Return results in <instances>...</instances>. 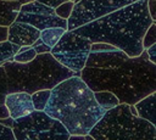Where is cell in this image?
Returning <instances> with one entry per match:
<instances>
[{
    "mask_svg": "<svg viewBox=\"0 0 156 140\" xmlns=\"http://www.w3.org/2000/svg\"><path fill=\"white\" fill-rule=\"evenodd\" d=\"M79 77L93 91H111L119 103L134 105L156 91V63L145 49L130 57L110 44L91 43Z\"/></svg>",
    "mask_w": 156,
    "mask_h": 140,
    "instance_id": "obj_1",
    "label": "cell"
},
{
    "mask_svg": "<svg viewBox=\"0 0 156 140\" xmlns=\"http://www.w3.org/2000/svg\"><path fill=\"white\" fill-rule=\"evenodd\" d=\"M152 22L155 21L149 15L147 0H138L73 32L88 38L91 43L110 44L134 57L144 50L143 37Z\"/></svg>",
    "mask_w": 156,
    "mask_h": 140,
    "instance_id": "obj_2",
    "label": "cell"
},
{
    "mask_svg": "<svg viewBox=\"0 0 156 140\" xmlns=\"http://www.w3.org/2000/svg\"><path fill=\"white\" fill-rule=\"evenodd\" d=\"M44 112L57 119L69 135H85L106 111L99 106L94 91L82 78L73 75L50 89Z\"/></svg>",
    "mask_w": 156,
    "mask_h": 140,
    "instance_id": "obj_3",
    "label": "cell"
},
{
    "mask_svg": "<svg viewBox=\"0 0 156 140\" xmlns=\"http://www.w3.org/2000/svg\"><path fill=\"white\" fill-rule=\"evenodd\" d=\"M7 78V94L24 91L33 94L43 89H52L60 82L80 75L57 62L50 52L38 54L27 63L6 61L2 65Z\"/></svg>",
    "mask_w": 156,
    "mask_h": 140,
    "instance_id": "obj_4",
    "label": "cell"
},
{
    "mask_svg": "<svg viewBox=\"0 0 156 140\" xmlns=\"http://www.w3.org/2000/svg\"><path fill=\"white\" fill-rule=\"evenodd\" d=\"M88 134L95 140H156V127L134 116L129 105L118 103L107 110Z\"/></svg>",
    "mask_w": 156,
    "mask_h": 140,
    "instance_id": "obj_5",
    "label": "cell"
},
{
    "mask_svg": "<svg viewBox=\"0 0 156 140\" xmlns=\"http://www.w3.org/2000/svg\"><path fill=\"white\" fill-rule=\"evenodd\" d=\"M11 129L16 140H67L69 136L67 129L57 119L37 110L13 119Z\"/></svg>",
    "mask_w": 156,
    "mask_h": 140,
    "instance_id": "obj_6",
    "label": "cell"
},
{
    "mask_svg": "<svg viewBox=\"0 0 156 140\" xmlns=\"http://www.w3.org/2000/svg\"><path fill=\"white\" fill-rule=\"evenodd\" d=\"M91 41L73 30H66L58 41L51 47L50 54L66 68L80 72L90 51Z\"/></svg>",
    "mask_w": 156,
    "mask_h": 140,
    "instance_id": "obj_7",
    "label": "cell"
},
{
    "mask_svg": "<svg viewBox=\"0 0 156 140\" xmlns=\"http://www.w3.org/2000/svg\"><path fill=\"white\" fill-rule=\"evenodd\" d=\"M135 1L138 0H79L67 18V30H73Z\"/></svg>",
    "mask_w": 156,
    "mask_h": 140,
    "instance_id": "obj_8",
    "label": "cell"
},
{
    "mask_svg": "<svg viewBox=\"0 0 156 140\" xmlns=\"http://www.w3.org/2000/svg\"><path fill=\"white\" fill-rule=\"evenodd\" d=\"M16 21L28 23L39 30L51 27H60L67 30V19L58 17L55 13V9L37 0L23 4L16 17Z\"/></svg>",
    "mask_w": 156,
    "mask_h": 140,
    "instance_id": "obj_9",
    "label": "cell"
},
{
    "mask_svg": "<svg viewBox=\"0 0 156 140\" xmlns=\"http://www.w3.org/2000/svg\"><path fill=\"white\" fill-rule=\"evenodd\" d=\"M39 35V29L24 22L15 21L7 27V40L20 46H30Z\"/></svg>",
    "mask_w": 156,
    "mask_h": 140,
    "instance_id": "obj_10",
    "label": "cell"
},
{
    "mask_svg": "<svg viewBox=\"0 0 156 140\" xmlns=\"http://www.w3.org/2000/svg\"><path fill=\"white\" fill-rule=\"evenodd\" d=\"M4 105L7 107L10 117L13 119L24 117L34 111L30 94L24 93V91H16V93L6 94Z\"/></svg>",
    "mask_w": 156,
    "mask_h": 140,
    "instance_id": "obj_11",
    "label": "cell"
},
{
    "mask_svg": "<svg viewBox=\"0 0 156 140\" xmlns=\"http://www.w3.org/2000/svg\"><path fill=\"white\" fill-rule=\"evenodd\" d=\"M155 99H156V91L149 94L147 96L140 99L138 102L134 103V107L136 110L138 117L149 121L151 124L156 125V117H155Z\"/></svg>",
    "mask_w": 156,
    "mask_h": 140,
    "instance_id": "obj_12",
    "label": "cell"
},
{
    "mask_svg": "<svg viewBox=\"0 0 156 140\" xmlns=\"http://www.w3.org/2000/svg\"><path fill=\"white\" fill-rule=\"evenodd\" d=\"M22 4L20 1L0 0V26L9 27L16 21Z\"/></svg>",
    "mask_w": 156,
    "mask_h": 140,
    "instance_id": "obj_13",
    "label": "cell"
},
{
    "mask_svg": "<svg viewBox=\"0 0 156 140\" xmlns=\"http://www.w3.org/2000/svg\"><path fill=\"white\" fill-rule=\"evenodd\" d=\"M94 97L96 100V102L99 103V106L101 108H104L105 111L113 108L115 106H117L119 103L118 99L107 90H101V91H94Z\"/></svg>",
    "mask_w": 156,
    "mask_h": 140,
    "instance_id": "obj_14",
    "label": "cell"
},
{
    "mask_svg": "<svg viewBox=\"0 0 156 140\" xmlns=\"http://www.w3.org/2000/svg\"><path fill=\"white\" fill-rule=\"evenodd\" d=\"M66 32L65 28H60V27H51V28H45L43 30H40V35L39 38L41 39V41L44 44H46L48 46L52 47L58 39L62 37V34Z\"/></svg>",
    "mask_w": 156,
    "mask_h": 140,
    "instance_id": "obj_15",
    "label": "cell"
},
{
    "mask_svg": "<svg viewBox=\"0 0 156 140\" xmlns=\"http://www.w3.org/2000/svg\"><path fill=\"white\" fill-rule=\"evenodd\" d=\"M20 45L10 43L9 40L0 41V66L6 61H12V56L18 51Z\"/></svg>",
    "mask_w": 156,
    "mask_h": 140,
    "instance_id": "obj_16",
    "label": "cell"
},
{
    "mask_svg": "<svg viewBox=\"0 0 156 140\" xmlns=\"http://www.w3.org/2000/svg\"><path fill=\"white\" fill-rule=\"evenodd\" d=\"M49 96H50V89H43V90H38V91L30 94V99H32L34 110L44 111L45 105L49 100Z\"/></svg>",
    "mask_w": 156,
    "mask_h": 140,
    "instance_id": "obj_17",
    "label": "cell"
},
{
    "mask_svg": "<svg viewBox=\"0 0 156 140\" xmlns=\"http://www.w3.org/2000/svg\"><path fill=\"white\" fill-rule=\"evenodd\" d=\"M37 56L35 50L32 46H20L18 51L12 56V61L18 63H27Z\"/></svg>",
    "mask_w": 156,
    "mask_h": 140,
    "instance_id": "obj_18",
    "label": "cell"
},
{
    "mask_svg": "<svg viewBox=\"0 0 156 140\" xmlns=\"http://www.w3.org/2000/svg\"><path fill=\"white\" fill-rule=\"evenodd\" d=\"M152 44H156V22H152L143 37V47L147 49Z\"/></svg>",
    "mask_w": 156,
    "mask_h": 140,
    "instance_id": "obj_19",
    "label": "cell"
},
{
    "mask_svg": "<svg viewBox=\"0 0 156 140\" xmlns=\"http://www.w3.org/2000/svg\"><path fill=\"white\" fill-rule=\"evenodd\" d=\"M73 5H74L73 1H65V2H62L61 5H58L57 7H55V13H56L58 17H61V18H63V19H67V18L71 16Z\"/></svg>",
    "mask_w": 156,
    "mask_h": 140,
    "instance_id": "obj_20",
    "label": "cell"
},
{
    "mask_svg": "<svg viewBox=\"0 0 156 140\" xmlns=\"http://www.w3.org/2000/svg\"><path fill=\"white\" fill-rule=\"evenodd\" d=\"M7 94V78L2 66H0V106L5 101V96Z\"/></svg>",
    "mask_w": 156,
    "mask_h": 140,
    "instance_id": "obj_21",
    "label": "cell"
},
{
    "mask_svg": "<svg viewBox=\"0 0 156 140\" xmlns=\"http://www.w3.org/2000/svg\"><path fill=\"white\" fill-rule=\"evenodd\" d=\"M34 50H35V52H37V55L38 54H45V52H50V50H51V47L50 46H48L46 44H44L43 41H41V39L40 38H38L32 45H30Z\"/></svg>",
    "mask_w": 156,
    "mask_h": 140,
    "instance_id": "obj_22",
    "label": "cell"
},
{
    "mask_svg": "<svg viewBox=\"0 0 156 140\" xmlns=\"http://www.w3.org/2000/svg\"><path fill=\"white\" fill-rule=\"evenodd\" d=\"M0 140H16L12 129L1 123H0Z\"/></svg>",
    "mask_w": 156,
    "mask_h": 140,
    "instance_id": "obj_23",
    "label": "cell"
},
{
    "mask_svg": "<svg viewBox=\"0 0 156 140\" xmlns=\"http://www.w3.org/2000/svg\"><path fill=\"white\" fill-rule=\"evenodd\" d=\"M147 11L152 21L156 22V0H147Z\"/></svg>",
    "mask_w": 156,
    "mask_h": 140,
    "instance_id": "obj_24",
    "label": "cell"
},
{
    "mask_svg": "<svg viewBox=\"0 0 156 140\" xmlns=\"http://www.w3.org/2000/svg\"><path fill=\"white\" fill-rule=\"evenodd\" d=\"M37 1H39V2H41L44 5H46V6H50V7L55 9L58 5H61L62 2H65V1H73V0H37Z\"/></svg>",
    "mask_w": 156,
    "mask_h": 140,
    "instance_id": "obj_25",
    "label": "cell"
},
{
    "mask_svg": "<svg viewBox=\"0 0 156 140\" xmlns=\"http://www.w3.org/2000/svg\"><path fill=\"white\" fill-rule=\"evenodd\" d=\"M147 52V57L149 61L152 63H156V44H152L151 46H149L147 49H145Z\"/></svg>",
    "mask_w": 156,
    "mask_h": 140,
    "instance_id": "obj_26",
    "label": "cell"
},
{
    "mask_svg": "<svg viewBox=\"0 0 156 140\" xmlns=\"http://www.w3.org/2000/svg\"><path fill=\"white\" fill-rule=\"evenodd\" d=\"M0 123H1V124H4V125H6V127L12 128V125H13V118H11V117L0 118Z\"/></svg>",
    "mask_w": 156,
    "mask_h": 140,
    "instance_id": "obj_27",
    "label": "cell"
},
{
    "mask_svg": "<svg viewBox=\"0 0 156 140\" xmlns=\"http://www.w3.org/2000/svg\"><path fill=\"white\" fill-rule=\"evenodd\" d=\"M7 40V27L0 26V41Z\"/></svg>",
    "mask_w": 156,
    "mask_h": 140,
    "instance_id": "obj_28",
    "label": "cell"
},
{
    "mask_svg": "<svg viewBox=\"0 0 156 140\" xmlns=\"http://www.w3.org/2000/svg\"><path fill=\"white\" fill-rule=\"evenodd\" d=\"M6 117H10V113H9L7 107L2 103V105L0 106V118H6Z\"/></svg>",
    "mask_w": 156,
    "mask_h": 140,
    "instance_id": "obj_29",
    "label": "cell"
},
{
    "mask_svg": "<svg viewBox=\"0 0 156 140\" xmlns=\"http://www.w3.org/2000/svg\"><path fill=\"white\" fill-rule=\"evenodd\" d=\"M67 140H85L84 135H69Z\"/></svg>",
    "mask_w": 156,
    "mask_h": 140,
    "instance_id": "obj_30",
    "label": "cell"
},
{
    "mask_svg": "<svg viewBox=\"0 0 156 140\" xmlns=\"http://www.w3.org/2000/svg\"><path fill=\"white\" fill-rule=\"evenodd\" d=\"M7 1H20L22 5L23 4H27V2H30V1H33V0H7Z\"/></svg>",
    "mask_w": 156,
    "mask_h": 140,
    "instance_id": "obj_31",
    "label": "cell"
},
{
    "mask_svg": "<svg viewBox=\"0 0 156 140\" xmlns=\"http://www.w3.org/2000/svg\"><path fill=\"white\" fill-rule=\"evenodd\" d=\"M84 136H85V140H95V139H94V138H91L89 134H85Z\"/></svg>",
    "mask_w": 156,
    "mask_h": 140,
    "instance_id": "obj_32",
    "label": "cell"
},
{
    "mask_svg": "<svg viewBox=\"0 0 156 140\" xmlns=\"http://www.w3.org/2000/svg\"><path fill=\"white\" fill-rule=\"evenodd\" d=\"M78 1H79V0H73V2H74V4H76V2H78Z\"/></svg>",
    "mask_w": 156,
    "mask_h": 140,
    "instance_id": "obj_33",
    "label": "cell"
}]
</instances>
